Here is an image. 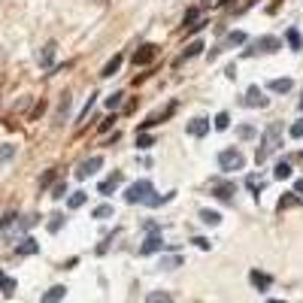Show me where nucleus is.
Returning a JSON list of instances; mask_svg holds the SVG:
<instances>
[{"mask_svg": "<svg viewBox=\"0 0 303 303\" xmlns=\"http://www.w3.org/2000/svg\"><path fill=\"white\" fill-rule=\"evenodd\" d=\"M279 146H282V125H270L267 131H264V137H261V146L255 149V161L264 164Z\"/></svg>", "mask_w": 303, "mask_h": 303, "instance_id": "obj_1", "label": "nucleus"}, {"mask_svg": "<svg viewBox=\"0 0 303 303\" xmlns=\"http://www.w3.org/2000/svg\"><path fill=\"white\" fill-rule=\"evenodd\" d=\"M152 197H155V188H152V182L149 179H140V182H134L128 191H125V200L128 203H149Z\"/></svg>", "mask_w": 303, "mask_h": 303, "instance_id": "obj_2", "label": "nucleus"}, {"mask_svg": "<svg viewBox=\"0 0 303 303\" xmlns=\"http://www.w3.org/2000/svg\"><path fill=\"white\" fill-rule=\"evenodd\" d=\"M243 164H246V158H243L240 149H224L218 155V167L221 170H243Z\"/></svg>", "mask_w": 303, "mask_h": 303, "instance_id": "obj_3", "label": "nucleus"}, {"mask_svg": "<svg viewBox=\"0 0 303 303\" xmlns=\"http://www.w3.org/2000/svg\"><path fill=\"white\" fill-rule=\"evenodd\" d=\"M279 49H282V40H279V36H261V40H255L252 49H246V58H252L255 52L270 55V52H279Z\"/></svg>", "mask_w": 303, "mask_h": 303, "instance_id": "obj_4", "label": "nucleus"}, {"mask_svg": "<svg viewBox=\"0 0 303 303\" xmlns=\"http://www.w3.org/2000/svg\"><path fill=\"white\" fill-rule=\"evenodd\" d=\"M243 43H246V33H243V30H234V33H227L224 40H221V43H218V46H215V49L209 52V58H218L221 52L234 49V46H243Z\"/></svg>", "mask_w": 303, "mask_h": 303, "instance_id": "obj_5", "label": "nucleus"}, {"mask_svg": "<svg viewBox=\"0 0 303 303\" xmlns=\"http://www.w3.org/2000/svg\"><path fill=\"white\" fill-rule=\"evenodd\" d=\"M209 188H212V194H215L218 200L234 203V194H237V185H234V182H209Z\"/></svg>", "mask_w": 303, "mask_h": 303, "instance_id": "obj_6", "label": "nucleus"}, {"mask_svg": "<svg viewBox=\"0 0 303 303\" xmlns=\"http://www.w3.org/2000/svg\"><path fill=\"white\" fill-rule=\"evenodd\" d=\"M155 58H158V46L146 43V46H140V49L134 52V67H146V64H152Z\"/></svg>", "mask_w": 303, "mask_h": 303, "instance_id": "obj_7", "label": "nucleus"}, {"mask_svg": "<svg viewBox=\"0 0 303 303\" xmlns=\"http://www.w3.org/2000/svg\"><path fill=\"white\" fill-rule=\"evenodd\" d=\"M100 167H103V158L94 155V158H88V161H82L79 167H76V179H88V176H94Z\"/></svg>", "mask_w": 303, "mask_h": 303, "instance_id": "obj_8", "label": "nucleus"}, {"mask_svg": "<svg viewBox=\"0 0 303 303\" xmlns=\"http://www.w3.org/2000/svg\"><path fill=\"white\" fill-rule=\"evenodd\" d=\"M70 106H73V97H70V94H61L58 109H55V125H64V122H67V116H70Z\"/></svg>", "mask_w": 303, "mask_h": 303, "instance_id": "obj_9", "label": "nucleus"}, {"mask_svg": "<svg viewBox=\"0 0 303 303\" xmlns=\"http://www.w3.org/2000/svg\"><path fill=\"white\" fill-rule=\"evenodd\" d=\"M158 249H164V237H161L158 231H152L149 240L140 246V252H143V255H152V252H158Z\"/></svg>", "mask_w": 303, "mask_h": 303, "instance_id": "obj_10", "label": "nucleus"}, {"mask_svg": "<svg viewBox=\"0 0 303 303\" xmlns=\"http://www.w3.org/2000/svg\"><path fill=\"white\" fill-rule=\"evenodd\" d=\"M243 103H246V106H267V97H264V91H261L258 85H252V88L246 91Z\"/></svg>", "mask_w": 303, "mask_h": 303, "instance_id": "obj_11", "label": "nucleus"}, {"mask_svg": "<svg viewBox=\"0 0 303 303\" xmlns=\"http://www.w3.org/2000/svg\"><path fill=\"white\" fill-rule=\"evenodd\" d=\"M249 279H252V285H255V288H261V291H267V288L273 285V279H270L267 273H258V270H252V273H249Z\"/></svg>", "mask_w": 303, "mask_h": 303, "instance_id": "obj_12", "label": "nucleus"}, {"mask_svg": "<svg viewBox=\"0 0 303 303\" xmlns=\"http://www.w3.org/2000/svg\"><path fill=\"white\" fill-rule=\"evenodd\" d=\"M64 294H67V288H64V285H55V288H49V291L43 294V300H40V303H61V300H64Z\"/></svg>", "mask_w": 303, "mask_h": 303, "instance_id": "obj_13", "label": "nucleus"}, {"mask_svg": "<svg viewBox=\"0 0 303 303\" xmlns=\"http://www.w3.org/2000/svg\"><path fill=\"white\" fill-rule=\"evenodd\" d=\"M206 131H209L206 119H191V122H188V134H191V137H203Z\"/></svg>", "mask_w": 303, "mask_h": 303, "instance_id": "obj_14", "label": "nucleus"}, {"mask_svg": "<svg viewBox=\"0 0 303 303\" xmlns=\"http://www.w3.org/2000/svg\"><path fill=\"white\" fill-rule=\"evenodd\" d=\"M119 182H122V173H112L109 179H103V182H100V194H112V191L119 188Z\"/></svg>", "mask_w": 303, "mask_h": 303, "instance_id": "obj_15", "label": "nucleus"}, {"mask_svg": "<svg viewBox=\"0 0 303 303\" xmlns=\"http://www.w3.org/2000/svg\"><path fill=\"white\" fill-rule=\"evenodd\" d=\"M36 252H40V243H36V240H21V246H15V255H36Z\"/></svg>", "mask_w": 303, "mask_h": 303, "instance_id": "obj_16", "label": "nucleus"}, {"mask_svg": "<svg viewBox=\"0 0 303 303\" xmlns=\"http://www.w3.org/2000/svg\"><path fill=\"white\" fill-rule=\"evenodd\" d=\"M285 40H288V46H291L294 52H300V49H303V40H300V30H297V27H288Z\"/></svg>", "mask_w": 303, "mask_h": 303, "instance_id": "obj_17", "label": "nucleus"}, {"mask_svg": "<svg viewBox=\"0 0 303 303\" xmlns=\"http://www.w3.org/2000/svg\"><path fill=\"white\" fill-rule=\"evenodd\" d=\"M55 43H49V46H43V52H40V64L43 67H52V61H55Z\"/></svg>", "mask_w": 303, "mask_h": 303, "instance_id": "obj_18", "label": "nucleus"}, {"mask_svg": "<svg viewBox=\"0 0 303 303\" xmlns=\"http://www.w3.org/2000/svg\"><path fill=\"white\" fill-rule=\"evenodd\" d=\"M0 294L12 297V294H15V279H9V276H3V273H0Z\"/></svg>", "mask_w": 303, "mask_h": 303, "instance_id": "obj_19", "label": "nucleus"}, {"mask_svg": "<svg viewBox=\"0 0 303 303\" xmlns=\"http://www.w3.org/2000/svg\"><path fill=\"white\" fill-rule=\"evenodd\" d=\"M291 88H294L291 79H273V82H270V91H276V94H285V91H291Z\"/></svg>", "mask_w": 303, "mask_h": 303, "instance_id": "obj_20", "label": "nucleus"}, {"mask_svg": "<svg viewBox=\"0 0 303 303\" xmlns=\"http://www.w3.org/2000/svg\"><path fill=\"white\" fill-rule=\"evenodd\" d=\"M203 49H206V46H203L200 40H194V43H188V46H185V52H182V61H185V58H194V55H200Z\"/></svg>", "mask_w": 303, "mask_h": 303, "instance_id": "obj_21", "label": "nucleus"}, {"mask_svg": "<svg viewBox=\"0 0 303 303\" xmlns=\"http://www.w3.org/2000/svg\"><path fill=\"white\" fill-rule=\"evenodd\" d=\"M119 67H122V55H112V61L100 70V76H112V73H119Z\"/></svg>", "mask_w": 303, "mask_h": 303, "instance_id": "obj_22", "label": "nucleus"}, {"mask_svg": "<svg viewBox=\"0 0 303 303\" xmlns=\"http://www.w3.org/2000/svg\"><path fill=\"white\" fill-rule=\"evenodd\" d=\"M273 176H276L279 182H282V179H291V164H288V161H279L276 170H273Z\"/></svg>", "mask_w": 303, "mask_h": 303, "instance_id": "obj_23", "label": "nucleus"}, {"mask_svg": "<svg viewBox=\"0 0 303 303\" xmlns=\"http://www.w3.org/2000/svg\"><path fill=\"white\" fill-rule=\"evenodd\" d=\"M146 303H173V297H170L167 291H152V294L146 297Z\"/></svg>", "mask_w": 303, "mask_h": 303, "instance_id": "obj_24", "label": "nucleus"}, {"mask_svg": "<svg viewBox=\"0 0 303 303\" xmlns=\"http://www.w3.org/2000/svg\"><path fill=\"white\" fill-rule=\"evenodd\" d=\"M82 203H85V191H73V194L67 197V206H70V209H79Z\"/></svg>", "mask_w": 303, "mask_h": 303, "instance_id": "obj_25", "label": "nucleus"}, {"mask_svg": "<svg viewBox=\"0 0 303 303\" xmlns=\"http://www.w3.org/2000/svg\"><path fill=\"white\" fill-rule=\"evenodd\" d=\"M200 221H203V224H212V227H215V224L221 221V215H218V212H212V209H200Z\"/></svg>", "mask_w": 303, "mask_h": 303, "instance_id": "obj_26", "label": "nucleus"}, {"mask_svg": "<svg viewBox=\"0 0 303 303\" xmlns=\"http://www.w3.org/2000/svg\"><path fill=\"white\" fill-rule=\"evenodd\" d=\"M297 203H300V197L291 191V194H285V197L279 200V212H282V209H291V206H297Z\"/></svg>", "mask_w": 303, "mask_h": 303, "instance_id": "obj_27", "label": "nucleus"}, {"mask_svg": "<svg viewBox=\"0 0 303 303\" xmlns=\"http://www.w3.org/2000/svg\"><path fill=\"white\" fill-rule=\"evenodd\" d=\"M155 146V137H149V134H137V149H152Z\"/></svg>", "mask_w": 303, "mask_h": 303, "instance_id": "obj_28", "label": "nucleus"}, {"mask_svg": "<svg viewBox=\"0 0 303 303\" xmlns=\"http://www.w3.org/2000/svg\"><path fill=\"white\" fill-rule=\"evenodd\" d=\"M122 97H125L122 91H116V94H109V97H106V109H119V106H122Z\"/></svg>", "mask_w": 303, "mask_h": 303, "instance_id": "obj_29", "label": "nucleus"}, {"mask_svg": "<svg viewBox=\"0 0 303 303\" xmlns=\"http://www.w3.org/2000/svg\"><path fill=\"white\" fill-rule=\"evenodd\" d=\"M227 125H231V116H227V112H218V116H215V128L227 131Z\"/></svg>", "mask_w": 303, "mask_h": 303, "instance_id": "obj_30", "label": "nucleus"}, {"mask_svg": "<svg viewBox=\"0 0 303 303\" xmlns=\"http://www.w3.org/2000/svg\"><path fill=\"white\" fill-rule=\"evenodd\" d=\"M15 155V146H0V164H6Z\"/></svg>", "mask_w": 303, "mask_h": 303, "instance_id": "obj_31", "label": "nucleus"}, {"mask_svg": "<svg viewBox=\"0 0 303 303\" xmlns=\"http://www.w3.org/2000/svg\"><path fill=\"white\" fill-rule=\"evenodd\" d=\"M15 218H18L15 212H6L3 218H0V231H6V227H12V221H15Z\"/></svg>", "mask_w": 303, "mask_h": 303, "instance_id": "obj_32", "label": "nucleus"}, {"mask_svg": "<svg viewBox=\"0 0 303 303\" xmlns=\"http://www.w3.org/2000/svg\"><path fill=\"white\" fill-rule=\"evenodd\" d=\"M55 176H58L55 170H46V173H43V179H40V188H49V185L55 182Z\"/></svg>", "mask_w": 303, "mask_h": 303, "instance_id": "obj_33", "label": "nucleus"}, {"mask_svg": "<svg viewBox=\"0 0 303 303\" xmlns=\"http://www.w3.org/2000/svg\"><path fill=\"white\" fill-rule=\"evenodd\" d=\"M109 215H112V206L109 203H103V206L94 209V218H109Z\"/></svg>", "mask_w": 303, "mask_h": 303, "instance_id": "obj_34", "label": "nucleus"}, {"mask_svg": "<svg viewBox=\"0 0 303 303\" xmlns=\"http://www.w3.org/2000/svg\"><path fill=\"white\" fill-rule=\"evenodd\" d=\"M64 194H67V182H58V185L52 188V197H55V200H61Z\"/></svg>", "mask_w": 303, "mask_h": 303, "instance_id": "obj_35", "label": "nucleus"}, {"mask_svg": "<svg viewBox=\"0 0 303 303\" xmlns=\"http://www.w3.org/2000/svg\"><path fill=\"white\" fill-rule=\"evenodd\" d=\"M61 224H64V215H52V221H49V231H52V234H58V231H61Z\"/></svg>", "mask_w": 303, "mask_h": 303, "instance_id": "obj_36", "label": "nucleus"}, {"mask_svg": "<svg viewBox=\"0 0 303 303\" xmlns=\"http://www.w3.org/2000/svg\"><path fill=\"white\" fill-rule=\"evenodd\" d=\"M197 15H200V9H188V12H185V27H191V24L197 21Z\"/></svg>", "mask_w": 303, "mask_h": 303, "instance_id": "obj_37", "label": "nucleus"}, {"mask_svg": "<svg viewBox=\"0 0 303 303\" xmlns=\"http://www.w3.org/2000/svg\"><path fill=\"white\" fill-rule=\"evenodd\" d=\"M237 134H240L243 140H252V137H255V128H252V125H240V131H237Z\"/></svg>", "mask_w": 303, "mask_h": 303, "instance_id": "obj_38", "label": "nucleus"}, {"mask_svg": "<svg viewBox=\"0 0 303 303\" xmlns=\"http://www.w3.org/2000/svg\"><path fill=\"white\" fill-rule=\"evenodd\" d=\"M249 188H252V191H255V197H258V191L264 188V182H261V179H255V176H249Z\"/></svg>", "mask_w": 303, "mask_h": 303, "instance_id": "obj_39", "label": "nucleus"}, {"mask_svg": "<svg viewBox=\"0 0 303 303\" xmlns=\"http://www.w3.org/2000/svg\"><path fill=\"white\" fill-rule=\"evenodd\" d=\"M161 267H164V270H173V267H179V258H164V261H161Z\"/></svg>", "mask_w": 303, "mask_h": 303, "instance_id": "obj_40", "label": "nucleus"}, {"mask_svg": "<svg viewBox=\"0 0 303 303\" xmlns=\"http://www.w3.org/2000/svg\"><path fill=\"white\" fill-rule=\"evenodd\" d=\"M291 137H297V140H300V137H303V119H300V122H294V125H291Z\"/></svg>", "mask_w": 303, "mask_h": 303, "instance_id": "obj_41", "label": "nucleus"}, {"mask_svg": "<svg viewBox=\"0 0 303 303\" xmlns=\"http://www.w3.org/2000/svg\"><path fill=\"white\" fill-rule=\"evenodd\" d=\"M112 122H116V119H112V116H109V119H103V122H100V131H103V134H106V131H109V128H112Z\"/></svg>", "mask_w": 303, "mask_h": 303, "instance_id": "obj_42", "label": "nucleus"}, {"mask_svg": "<svg viewBox=\"0 0 303 303\" xmlns=\"http://www.w3.org/2000/svg\"><path fill=\"white\" fill-rule=\"evenodd\" d=\"M294 194H303V179H297V185H294Z\"/></svg>", "mask_w": 303, "mask_h": 303, "instance_id": "obj_43", "label": "nucleus"}, {"mask_svg": "<svg viewBox=\"0 0 303 303\" xmlns=\"http://www.w3.org/2000/svg\"><path fill=\"white\" fill-rule=\"evenodd\" d=\"M270 303H282V300H270Z\"/></svg>", "mask_w": 303, "mask_h": 303, "instance_id": "obj_44", "label": "nucleus"}, {"mask_svg": "<svg viewBox=\"0 0 303 303\" xmlns=\"http://www.w3.org/2000/svg\"><path fill=\"white\" fill-rule=\"evenodd\" d=\"M300 112H303V100H300Z\"/></svg>", "mask_w": 303, "mask_h": 303, "instance_id": "obj_45", "label": "nucleus"}, {"mask_svg": "<svg viewBox=\"0 0 303 303\" xmlns=\"http://www.w3.org/2000/svg\"><path fill=\"white\" fill-rule=\"evenodd\" d=\"M100 3H106V0H100Z\"/></svg>", "mask_w": 303, "mask_h": 303, "instance_id": "obj_46", "label": "nucleus"}]
</instances>
